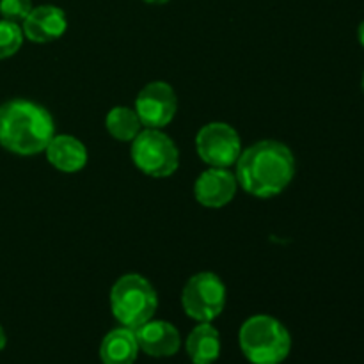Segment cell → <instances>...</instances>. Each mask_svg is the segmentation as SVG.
<instances>
[{
	"label": "cell",
	"mask_w": 364,
	"mask_h": 364,
	"mask_svg": "<svg viewBox=\"0 0 364 364\" xmlns=\"http://www.w3.org/2000/svg\"><path fill=\"white\" fill-rule=\"evenodd\" d=\"M238 185L256 198H274L290 185L295 174V159L279 141H259L240 153L237 160Z\"/></svg>",
	"instance_id": "6da1fadb"
},
{
	"label": "cell",
	"mask_w": 364,
	"mask_h": 364,
	"mask_svg": "<svg viewBox=\"0 0 364 364\" xmlns=\"http://www.w3.org/2000/svg\"><path fill=\"white\" fill-rule=\"evenodd\" d=\"M55 135L48 110L31 100L16 98L0 105V146L20 156L45 151Z\"/></svg>",
	"instance_id": "7a4b0ae2"
},
{
	"label": "cell",
	"mask_w": 364,
	"mask_h": 364,
	"mask_svg": "<svg viewBox=\"0 0 364 364\" xmlns=\"http://www.w3.org/2000/svg\"><path fill=\"white\" fill-rule=\"evenodd\" d=\"M238 341L245 359L251 364H281L291 350L288 329L269 315H256L245 320Z\"/></svg>",
	"instance_id": "3957f363"
},
{
	"label": "cell",
	"mask_w": 364,
	"mask_h": 364,
	"mask_svg": "<svg viewBox=\"0 0 364 364\" xmlns=\"http://www.w3.org/2000/svg\"><path fill=\"white\" fill-rule=\"evenodd\" d=\"M159 306L155 288L139 274H127L110 290V308L121 327L135 331L153 318Z\"/></svg>",
	"instance_id": "277c9868"
},
{
	"label": "cell",
	"mask_w": 364,
	"mask_h": 364,
	"mask_svg": "<svg viewBox=\"0 0 364 364\" xmlns=\"http://www.w3.org/2000/svg\"><path fill=\"white\" fill-rule=\"evenodd\" d=\"M132 160L148 176L167 178L176 173L180 166V151L169 135L155 128H146L132 141Z\"/></svg>",
	"instance_id": "5b68a950"
},
{
	"label": "cell",
	"mask_w": 364,
	"mask_h": 364,
	"mask_svg": "<svg viewBox=\"0 0 364 364\" xmlns=\"http://www.w3.org/2000/svg\"><path fill=\"white\" fill-rule=\"evenodd\" d=\"M181 306L192 320L212 322L226 306V287L213 272H199L192 276L181 291Z\"/></svg>",
	"instance_id": "8992f818"
},
{
	"label": "cell",
	"mask_w": 364,
	"mask_h": 364,
	"mask_svg": "<svg viewBox=\"0 0 364 364\" xmlns=\"http://www.w3.org/2000/svg\"><path fill=\"white\" fill-rule=\"evenodd\" d=\"M196 149L205 164L210 167L235 166L242 153L240 135L228 123H208L199 130L196 137Z\"/></svg>",
	"instance_id": "52a82bcc"
},
{
	"label": "cell",
	"mask_w": 364,
	"mask_h": 364,
	"mask_svg": "<svg viewBox=\"0 0 364 364\" xmlns=\"http://www.w3.org/2000/svg\"><path fill=\"white\" fill-rule=\"evenodd\" d=\"M176 109L178 98L174 89L167 82H151L137 95L134 110L142 127L160 130L174 119Z\"/></svg>",
	"instance_id": "ba28073f"
},
{
	"label": "cell",
	"mask_w": 364,
	"mask_h": 364,
	"mask_svg": "<svg viewBox=\"0 0 364 364\" xmlns=\"http://www.w3.org/2000/svg\"><path fill=\"white\" fill-rule=\"evenodd\" d=\"M238 181L231 171L224 167H210L196 180L194 196L206 208H223L237 194Z\"/></svg>",
	"instance_id": "9c48e42d"
},
{
	"label": "cell",
	"mask_w": 364,
	"mask_h": 364,
	"mask_svg": "<svg viewBox=\"0 0 364 364\" xmlns=\"http://www.w3.org/2000/svg\"><path fill=\"white\" fill-rule=\"evenodd\" d=\"M139 350L151 358H171L181 347V338L176 327L164 320H149L135 329Z\"/></svg>",
	"instance_id": "30bf717a"
},
{
	"label": "cell",
	"mask_w": 364,
	"mask_h": 364,
	"mask_svg": "<svg viewBox=\"0 0 364 364\" xmlns=\"http://www.w3.org/2000/svg\"><path fill=\"white\" fill-rule=\"evenodd\" d=\"M68 28L66 13L57 6L32 7L23 20V36L32 43H52Z\"/></svg>",
	"instance_id": "8fae6325"
},
{
	"label": "cell",
	"mask_w": 364,
	"mask_h": 364,
	"mask_svg": "<svg viewBox=\"0 0 364 364\" xmlns=\"http://www.w3.org/2000/svg\"><path fill=\"white\" fill-rule=\"evenodd\" d=\"M45 151L48 162L63 173H77L87 164V149L73 135H53Z\"/></svg>",
	"instance_id": "7c38bea8"
},
{
	"label": "cell",
	"mask_w": 364,
	"mask_h": 364,
	"mask_svg": "<svg viewBox=\"0 0 364 364\" xmlns=\"http://www.w3.org/2000/svg\"><path fill=\"white\" fill-rule=\"evenodd\" d=\"M139 355L135 331L128 327L112 329L102 341L100 358L103 364H134Z\"/></svg>",
	"instance_id": "4fadbf2b"
},
{
	"label": "cell",
	"mask_w": 364,
	"mask_h": 364,
	"mask_svg": "<svg viewBox=\"0 0 364 364\" xmlns=\"http://www.w3.org/2000/svg\"><path fill=\"white\" fill-rule=\"evenodd\" d=\"M185 348L192 364H213L220 355L219 331L210 322H201L191 331Z\"/></svg>",
	"instance_id": "5bb4252c"
},
{
	"label": "cell",
	"mask_w": 364,
	"mask_h": 364,
	"mask_svg": "<svg viewBox=\"0 0 364 364\" xmlns=\"http://www.w3.org/2000/svg\"><path fill=\"white\" fill-rule=\"evenodd\" d=\"M107 132L121 142H130L141 132V121L135 110L128 107H114L105 117Z\"/></svg>",
	"instance_id": "9a60e30c"
},
{
	"label": "cell",
	"mask_w": 364,
	"mask_h": 364,
	"mask_svg": "<svg viewBox=\"0 0 364 364\" xmlns=\"http://www.w3.org/2000/svg\"><path fill=\"white\" fill-rule=\"evenodd\" d=\"M23 43V31L16 21L0 20V59L13 57Z\"/></svg>",
	"instance_id": "2e32d148"
},
{
	"label": "cell",
	"mask_w": 364,
	"mask_h": 364,
	"mask_svg": "<svg viewBox=\"0 0 364 364\" xmlns=\"http://www.w3.org/2000/svg\"><path fill=\"white\" fill-rule=\"evenodd\" d=\"M31 11V0H0V14H2L4 20L23 21Z\"/></svg>",
	"instance_id": "e0dca14e"
},
{
	"label": "cell",
	"mask_w": 364,
	"mask_h": 364,
	"mask_svg": "<svg viewBox=\"0 0 364 364\" xmlns=\"http://www.w3.org/2000/svg\"><path fill=\"white\" fill-rule=\"evenodd\" d=\"M6 343H7L6 333H4L2 326H0V350H4V348H6Z\"/></svg>",
	"instance_id": "ac0fdd59"
},
{
	"label": "cell",
	"mask_w": 364,
	"mask_h": 364,
	"mask_svg": "<svg viewBox=\"0 0 364 364\" xmlns=\"http://www.w3.org/2000/svg\"><path fill=\"white\" fill-rule=\"evenodd\" d=\"M358 38H359V43L364 46V21L359 25V28H358Z\"/></svg>",
	"instance_id": "d6986e66"
},
{
	"label": "cell",
	"mask_w": 364,
	"mask_h": 364,
	"mask_svg": "<svg viewBox=\"0 0 364 364\" xmlns=\"http://www.w3.org/2000/svg\"><path fill=\"white\" fill-rule=\"evenodd\" d=\"M144 2H148V4H153V6H162V4H167V2H171V0H144Z\"/></svg>",
	"instance_id": "ffe728a7"
},
{
	"label": "cell",
	"mask_w": 364,
	"mask_h": 364,
	"mask_svg": "<svg viewBox=\"0 0 364 364\" xmlns=\"http://www.w3.org/2000/svg\"><path fill=\"white\" fill-rule=\"evenodd\" d=\"M361 85H363V92H364V75H363V84Z\"/></svg>",
	"instance_id": "44dd1931"
}]
</instances>
